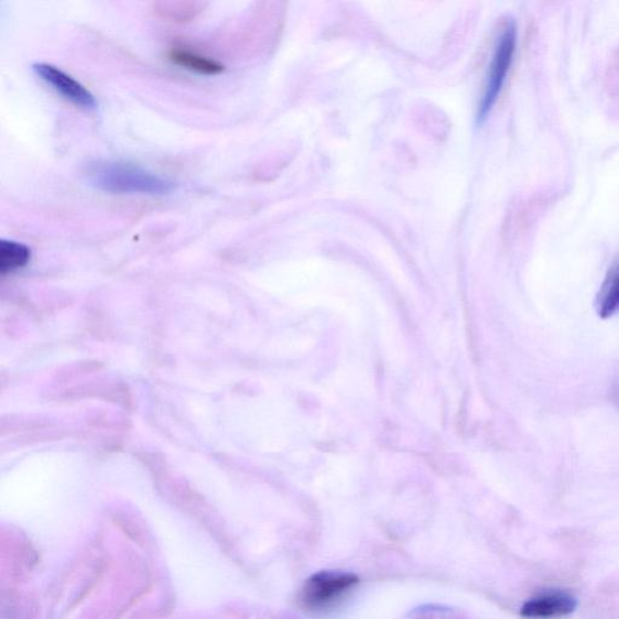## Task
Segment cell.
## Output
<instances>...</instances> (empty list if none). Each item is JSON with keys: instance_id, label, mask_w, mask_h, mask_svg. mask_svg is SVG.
<instances>
[{"instance_id": "cell-7", "label": "cell", "mask_w": 619, "mask_h": 619, "mask_svg": "<svg viewBox=\"0 0 619 619\" xmlns=\"http://www.w3.org/2000/svg\"><path fill=\"white\" fill-rule=\"evenodd\" d=\"M169 58L173 64L197 74H203V76H217V74L225 70V66L220 62L197 53L184 51V48H173L169 54Z\"/></svg>"}, {"instance_id": "cell-5", "label": "cell", "mask_w": 619, "mask_h": 619, "mask_svg": "<svg viewBox=\"0 0 619 619\" xmlns=\"http://www.w3.org/2000/svg\"><path fill=\"white\" fill-rule=\"evenodd\" d=\"M576 599L565 591H549L530 599L522 608V616L532 619L560 618L573 613Z\"/></svg>"}, {"instance_id": "cell-3", "label": "cell", "mask_w": 619, "mask_h": 619, "mask_svg": "<svg viewBox=\"0 0 619 619\" xmlns=\"http://www.w3.org/2000/svg\"><path fill=\"white\" fill-rule=\"evenodd\" d=\"M358 578L351 574L324 572L307 579L301 596L304 608L324 610L348 593Z\"/></svg>"}, {"instance_id": "cell-6", "label": "cell", "mask_w": 619, "mask_h": 619, "mask_svg": "<svg viewBox=\"0 0 619 619\" xmlns=\"http://www.w3.org/2000/svg\"><path fill=\"white\" fill-rule=\"evenodd\" d=\"M598 314L610 318L619 312V258L606 275L597 300Z\"/></svg>"}, {"instance_id": "cell-8", "label": "cell", "mask_w": 619, "mask_h": 619, "mask_svg": "<svg viewBox=\"0 0 619 619\" xmlns=\"http://www.w3.org/2000/svg\"><path fill=\"white\" fill-rule=\"evenodd\" d=\"M32 252L30 247L18 241H0V272L17 271L30 263Z\"/></svg>"}, {"instance_id": "cell-1", "label": "cell", "mask_w": 619, "mask_h": 619, "mask_svg": "<svg viewBox=\"0 0 619 619\" xmlns=\"http://www.w3.org/2000/svg\"><path fill=\"white\" fill-rule=\"evenodd\" d=\"M88 182L98 191L118 195H167L175 183L139 165L122 161H95L85 172Z\"/></svg>"}, {"instance_id": "cell-4", "label": "cell", "mask_w": 619, "mask_h": 619, "mask_svg": "<svg viewBox=\"0 0 619 619\" xmlns=\"http://www.w3.org/2000/svg\"><path fill=\"white\" fill-rule=\"evenodd\" d=\"M32 69L36 77L74 106L89 111L97 109L98 104L95 96L69 74L53 65L44 64V62L34 64Z\"/></svg>"}, {"instance_id": "cell-9", "label": "cell", "mask_w": 619, "mask_h": 619, "mask_svg": "<svg viewBox=\"0 0 619 619\" xmlns=\"http://www.w3.org/2000/svg\"><path fill=\"white\" fill-rule=\"evenodd\" d=\"M200 10V4L197 3H160L155 7L160 18L173 22L192 21Z\"/></svg>"}, {"instance_id": "cell-2", "label": "cell", "mask_w": 619, "mask_h": 619, "mask_svg": "<svg viewBox=\"0 0 619 619\" xmlns=\"http://www.w3.org/2000/svg\"><path fill=\"white\" fill-rule=\"evenodd\" d=\"M517 47V28L514 22L507 23L503 29L488 74L485 95H482L478 111V120H485L497 104L502 86L509 74Z\"/></svg>"}]
</instances>
